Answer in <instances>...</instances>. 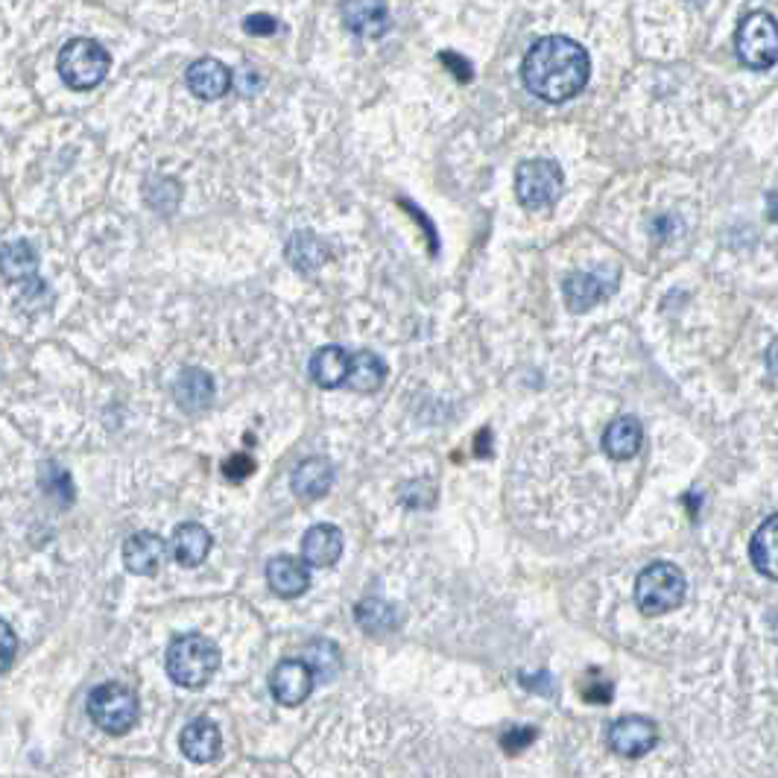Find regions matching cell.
Instances as JSON below:
<instances>
[{"label":"cell","mask_w":778,"mask_h":778,"mask_svg":"<svg viewBox=\"0 0 778 778\" xmlns=\"http://www.w3.org/2000/svg\"><path fill=\"white\" fill-rule=\"evenodd\" d=\"M591 59L582 45L565 36H544L527 50L521 76L544 103H565L585 88Z\"/></svg>","instance_id":"cell-1"},{"label":"cell","mask_w":778,"mask_h":778,"mask_svg":"<svg viewBox=\"0 0 778 778\" xmlns=\"http://www.w3.org/2000/svg\"><path fill=\"white\" fill-rule=\"evenodd\" d=\"M164 667H168V676L178 688L197 691V688H206L220 670V650L211 638L188 632V635H178L170 644Z\"/></svg>","instance_id":"cell-2"},{"label":"cell","mask_w":778,"mask_h":778,"mask_svg":"<svg viewBox=\"0 0 778 778\" xmlns=\"http://www.w3.org/2000/svg\"><path fill=\"white\" fill-rule=\"evenodd\" d=\"M684 591H688V582H684L682 568L670 563H653L638 573L635 606L647 618H658L682 606Z\"/></svg>","instance_id":"cell-3"},{"label":"cell","mask_w":778,"mask_h":778,"mask_svg":"<svg viewBox=\"0 0 778 778\" xmlns=\"http://www.w3.org/2000/svg\"><path fill=\"white\" fill-rule=\"evenodd\" d=\"M57 67L67 88L91 91L109 76L112 57H109V50L103 45H97L91 38H71L65 48L59 50Z\"/></svg>","instance_id":"cell-4"},{"label":"cell","mask_w":778,"mask_h":778,"mask_svg":"<svg viewBox=\"0 0 778 778\" xmlns=\"http://www.w3.org/2000/svg\"><path fill=\"white\" fill-rule=\"evenodd\" d=\"M88 714H91L97 729L109 731V734H126L138 723L141 705H138V696L132 688L106 682L88 696Z\"/></svg>","instance_id":"cell-5"},{"label":"cell","mask_w":778,"mask_h":778,"mask_svg":"<svg viewBox=\"0 0 778 778\" xmlns=\"http://www.w3.org/2000/svg\"><path fill=\"white\" fill-rule=\"evenodd\" d=\"M734 50L743 65L767 71L778 62V24L769 12H752L734 33Z\"/></svg>","instance_id":"cell-6"},{"label":"cell","mask_w":778,"mask_h":778,"mask_svg":"<svg viewBox=\"0 0 778 778\" xmlns=\"http://www.w3.org/2000/svg\"><path fill=\"white\" fill-rule=\"evenodd\" d=\"M565 173L563 168L551 159H530L521 161L516 170V197L518 202L530 211L554 206L563 194Z\"/></svg>","instance_id":"cell-7"},{"label":"cell","mask_w":778,"mask_h":778,"mask_svg":"<svg viewBox=\"0 0 778 778\" xmlns=\"http://www.w3.org/2000/svg\"><path fill=\"white\" fill-rule=\"evenodd\" d=\"M606 741H609V750L620 758H641L658 743V729L647 717L629 714V717L612 723Z\"/></svg>","instance_id":"cell-8"},{"label":"cell","mask_w":778,"mask_h":778,"mask_svg":"<svg viewBox=\"0 0 778 778\" xmlns=\"http://www.w3.org/2000/svg\"><path fill=\"white\" fill-rule=\"evenodd\" d=\"M317 684V676L305 665V658H287L282 665H275V670L270 674V691L275 696V703L296 708L310 696Z\"/></svg>","instance_id":"cell-9"},{"label":"cell","mask_w":778,"mask_h":778,"mask_svg":"<svg viewBox=\"0 0 778 778\" xmlns=\"http://www.w3.org/2000/svg\"><path fill=\"white\" fill-rule=\"evenodd\" d=\"M164 559H168V542L150 530H141L123 542V565L129 573L152 577V573H159Z\"/></svg>","instance_id":"cell-10"},{"label":"cell","mask_w":778,"mask_h":778,"mask_svg":"<svg viewBox=\"0 0 778 778\" xmlns=\"http://www.w3.org/2000/svg\"><path fill=\"white\" fill-rule=\"evenodd\" d=\"M267 582H270L272 594H279L284 601L301 597L310 589L308 563L296 559V556H275L267 565Z\"/></svg>","instance_id":"cell-11"},{"label":"cell","mask_w":778,"mask_h":778,"mask_svg":"<svg viewBox=\"0 0 778 778\" xmlns=\"http://www.w3.org/2000/svg\"><path fill=\"white\" fill-rule=\"evenodd\" d=\"M343 556V533L334 524H313L301 535V559L308 568H331Z\"/></svg>","instance_id":"cell-12"},{"label":"cell","mask_w":778,"mask_h":778,"mask_svg":"<svg viewBox=\"0 0 778 778\" xmlns=\"http://www.w3.org/2000/svg\"><path fill=\"white\" fill-rule=\"evenodd\" d=\"M615 287H618V282H606L597 272H571L563 284L565 305H568V310H573V313H585V310L594 308L603 296H609Z\"/></svg>","instance_id":"cell-13"},{"label":"cell","mask_w":778,"mask_h":778,"mask_svg":"<svg viewBox=\"0 0 778 778\" xmlns=\"http://www.w3.org/2000/svg\"><path fill=\"white\" fill-rule=\"evenodd\" d=\"M173 398L185 413H202L214 402V378L206 369H185L173 381Z\"/></svg>","instance_id":"cell-14"},{"label":"cell","mask_w":778,"mask_h":778,"mask_svg":"<svg viewBox=\"0 0 778 778\" xmlns=\"http://www.w3.org/2000/svg\"><path fill=\"white\" fill-rule=\"evenodd\" d=\"M185 83L199 100H220L232 85V71L217 59H197L185 74Z\"/></svg>","instance_id":"cell-15"},{"label":"cell","mask_w":778,"mask_h":778,"mask_svg":"<svg viewBox=\"0 0 778 778\" xmlns=\"http://www.w3.org/2000/svg\"><path fill=\"white\" fill-rule=\"evenodd\" d=\"M211 533L206 527L197 524V521H188V524H178L176 533H173V542H170V551H173V559H176L182 568H197L208 559L211 554Z\"/></svg>","instance_id":"cell-16"},{"label":"cell","mask_w":778,"mask_h":778,"mask_svg":"<svg viewBox=\"0 0 778 778\" xmlns=\"http://www.w3.org/2000/svg\"><path fill=\"white\" fill-rule=\"evenodd\" d=\"M291 486L301 501H317V497L329 495V489L334 486V466L325 457H308L293 469Z\"/></svg>","instance_id":"cell-17"},{"label":"cell","mask_w":778,"mask_h":778,"mask_svg":"<svg viewBox=\"0 0 778 778\" xmlns=\"http://www.w3.org/2000/svg\"><path fill=\"white\" fill-rule=\"evenodd\" d=\"M178 746L185 752V758H190L194 764H208L220 755V746H223V734L217 729L214 723L199 717V720L188 723L182 738H178Z\"/></svg>","instance_id":"cell-18"},{"label":"cell","mask_w":778,"mask_h":778,"mask_svg":"<svg viewBox=\"0 0 778 778\" xmlns=\"http://www.w3.org/2000/svg\"><path fill=\"white\" fill-rule=\"evenodd\" d=\"M644 442V428L635 416H620L606 428L603 433V450L609 454L612 460H632Z\"/></svg>","instance_id":"cell-19"},{"label":"cell","mask_w":778,"mask_h":778,"mask_svg":"<svg viewBox=\"0 0 778 778\" xmlns=\"http://www.w3.org/2000/svg\"><path fill=\"white\" fill-rule=\"evenodd\" d=\"M348 366H351V355L346 348L325 346L310 357V378L322 390H337L348 381Z\"/></svg>","instance_id":"cell-20"},{"label":"cell","mask_w":778,"mask_h":778,"mask_svg":"<svg viewBox=\"0 0 778 778\" xmlns=\"http://www.w3.org/2000/svg\"><path fill=\"white\" fill-rule=\"evenodd\" d=\"M386 381V363L375 351H355L348 366L346 386L357 395L378 393Z\"/></svg>","instance_id":"cell-21"},{"label":"cell","mask_w":778,"mask_h":778,"mask_svg":"<svg viewBox=\"0 0 778 778\" xmlns=\"http://www.w3.org/2000/svg\"><path fill=\"white\" fill-rule=\"evenodd\" d=\"M750 556L755 571L764 573L767 580H778V516L767 518L755 530L750 544Z\"/></svg>","instance_id":"cell-22"},{"label":"cell","mask_w":778,"mask_h":778,"mask_svg":"<svg viewBox=\"0 0 778 778\" xmlns=\"http://www.w3.org/2000/svg\"><path fill=\"white\" fill-rule=\"evenodd\" d=\"M346 15V27L355 36L378 38L390 29V7L386 3H348L343 7Z\"/></svg>","instance_id":"cell-23"},{"label":"cell","mask_w":778,"mask_h":778,"mask_svg":"<svg viewBox=\"0 0 778 778\" xmlns=\"http://www.w3.org/2000/svg\"><path fill=\"white\" fill-rule=\"evenodd\" d=\"M287 261L299 272L310 275V272H317L322 263L329 261V246L313 232H296L291 237V244H287Z\"/></svg>","instance_id":"cell-24"},{"label":"cell","mask_w":778,"mask_h":778,"mask_svg":"<svg viewBox=\"0 0 778 778\" xmlns=\"http://www.w3.org/2000/svg\"><path fill=\"white\" fill-rule=\"evenodd\" d=\"M0 263H3L7 282L27 284L36 279L38 255L27 240H12V244L3 246V258H0Z\"/></svg>","instance_id":"cell-25"},{"label":"cell","mask_w":778,"mask_h":778,"mask_svg":"<svg viewBox=\"0 0 778 778\" xmlns=\"http://www.w3.org/2000/svg\"><path fill=\"white\" fill-rule=\"evenodd\" d=\"M305 665L313 670L317 679L331 682V679L339 674V667H343V656H339V647L334 641H329V638H313L308 647H305Z\"/></svg>","instance_id":"cell-26"},{"label":"cell","mask_w":778,"mask_h":778,"mask_svg":"<svg viewBox=\"0 0 778 778\" xmlns=\"http://www.w3.org/2000/svg\"><path fill=\"white\" fill-rule=\"evenodd\" d=\"M395 620H398V615L384 601H363L357 606V623L366 632H386V629L395 627Z\"/></svg>","instance_id":"cell-27"},{"label":"cell","mask_w":778,"mask_h":778,"mask_svg":"<svg viewBox=\"0 0 778 778\" xmlns=\"http://www.w3.org/2000/svg\"><path fill=\"white\" fill-rule=\"evenodd\" d=\"M41 486L48 492L50 497H57L59 504H71L74 501V483H71V474L65 469H59L57 462H48L41 469Z\"/></svg>","instance_id":"cell-28"},{"label":"cell","mask_w":778,"mask_h":778,"mask_svg":"<svg viewBox=\"0 0 778 778\" xmlns=\"http://www.w3.org/2000/svg\"><path fill=\"white\" fill-rule=\"evenodd\" d=\"M535 734H539V731H535L533 726H516V729H507L501 734V746H504L509 755H518V752H524L527 746L535 741Z\"/></svg>","instance_id":"cell-29"},{"label":"cell","mask_w":778,"mask_h":778,"mask_svg":"<svg viewBox=\"0 0 778 778\" xmlns=\"http://www.w3.org/2000/svg\"><path fill=\"white\" fill-rule=\"evenodd\" d=\"M223 471H225V478L246 480L255 471V460L249 457V454H235V457H229V460H225Z\"/></svg>","instance_id":"cell-30"},{"label":"cell","mask_w":778,"mask_h":778,"mask_svg":"<svg viewBox=\"0 0 778 778\" xmlns=\"http://www.w3.org/2000/svg\"><path fill=\"white\" fill-rule=\"evenodd\" d=\"M244 29L249 36H272L279 29V21L270 18V15H249L244 21Z\"/></svg>","instance_id":"cell-31"},{"label":"cell","mask_w":778,"mask_h":778,"mask_svg":"<svg viewBox=\"0 0 778 778\" xmlns=\"http://www.w3.org/2000/svg\"><path fill=\"white\" fill-rule=\"evenodd\" d=\"M0 641H3V670H10L12 658H15V650H18V641H15V632L12 627L3 620L0 623Z\"/></svg>","instance_id":"cell-32"},{"label":"cell","mask_w":778,"mask_h":778,"mask_svg":"<svg viewBox=\"0 0 778 778\" xmlns=\"http://www.w3.org/2000/svg\"><path fill=\"white\" fill-rule=\"evenodd\" d=\"M440 59H442V65H454L450 71L457 74V79H460V83H469V79H471L469 59L457 57V53H440Z\"/></svg>","instance_id":"cell-33"},{"label":"cell","mask_w":778,"mask_h":778,"mask_svg":"<svg viewBox=\"0 0 778 778\" xmlns=\"http://www.w3.org/2000/svg\"><path fill=\"white\" fill-rule=\"evenodd\" d=\"M767 366H769V372H776L778 375V339L769 346V351H767Z\"/></svg>","instance_id":"cell-34"},{"label":"cell","mask_w":778,"mask_h":778,"mask_svg":"<svg viewBox=\"0 0 778 778\" xmlns=\"http://www.w3.org/2000/svg\"><path fill=\"white\" fill-rule=\"evenodd\" d=\"M769 206H773V211H769V217H773V220H778V197L769 199Z\"/></svg>","instance_id":"cell-35"}]
</instances>
